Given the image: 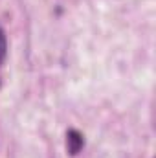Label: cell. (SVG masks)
Masks as SVG:
<instances>
[{"instance_id":"1","label":"cell","mask_w":156,"mask_h":158,"mask_svg":"<svg viewBox=\"0 0 156 158\" xmlns=\"http://www.w3.org/2000/svg\"><path fill=\"white\" fill-rule=\"evenodd\" d=\"M83 147V136L77 131H68V151L72 155H77Z\"/></svg>"},{"instance_id":"2","label":"cell","mask_w":156,"mask_h":158,"mask_svg":"<svg viewBox=\"0 0 156 158\" xmlns=\"http://www.w3.org/2000/svg\"><path fill=\"white\" fill-rule=\"evenodd\" d=\"M4 57H6V35L0 30V63L4 61Z\"/></svg>"}]
</instances>
